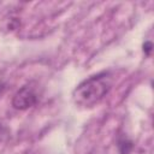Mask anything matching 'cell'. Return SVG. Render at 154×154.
I'll return each mask as SVG.
<instances>
[{"label":"cell","instance_id":"277c9868","mask_svg":"<svg viewBox=\"0 0 154 154\" xmlns=\"http://www.w3.org/2000/svg\"><path fill=\"white\" fill-rule=\"evenodd\" d=\"M142 47H143V53H144L147 57H149L150 53H152V49H153V43H152L150 41H146Z\"/></svg>","mask_w":154,"mask_h":154},{"label":"cell","instance_id":"5b68a950","mask_svg":"<svg viewBox=\"0 0 154 154\" xmlns=\"http://www.w3.org/2000/svg\"><path fill=\"white\" fill-rule=\"evenodd\" d=\"M7 134H8V130L2 124H0V142L4 141V138L7 136Z\"/></svg>","mask_w":154,"mask_h":154},{"label":"cell","instance_id":"6da1fadb","mask_svg":"<svg viewBox=\"0 0 154 154\" xmlns=\"http://www.w3.org/2000/svg\"><path fill=\"white\" fill-rule=\"evenodd\" d=\"M112 85L113 76L109 71L93 75L75 88L72 93L73 102L81 107H93L108 94Z\"/></svg>","mask_w":154,"mask_h":154},{"label":"cell","instance_id":"3957f363","mask_svg":"<svg viewBox=\"0 0 154 154\" xmlns=\"http://www.w3.org/2000/svg\"><path fill=\"white\" fill-rule=\"evenodd\" d=\"M117 147L119 150V154H130L134 149V142L128 138L125 135H120L117 141Z\"/></svg>","mask_w":154,"mask_h":154},{"label":"cell","instance_id":"7a4b0ae2","mask_svg":"<svg viewBox=\"0 0 154 154\" xmlns=\"http://www.w3.org/2000/svg\"><path fill=\"white\" fill-rule=\"evenodd\" d=\"M37 101H38V94L35 87H32L31 84H25L14 93L11 100V105L16 109L25 111L35 106Z\"/></svg>","mask_w":154,"mask_h":154}]
</instances>
